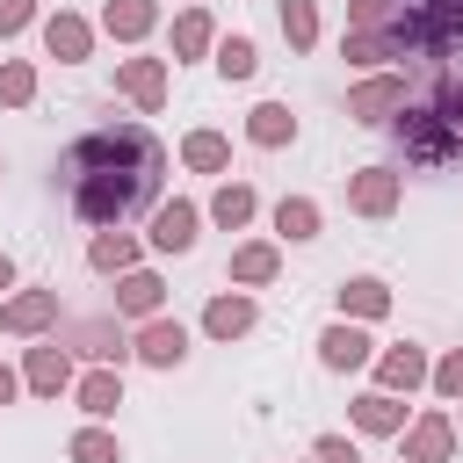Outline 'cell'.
<instances>
[{
    "label": "cell",
    "mask_w": 463,
    "mask_h": 463,
    "mask_svg": "<svg viewBox=\"0 0 463 463\" xmlns=\"http://www.w3.org/2000/svg\"><path fill=\"white\" fill-rule=\"evenodd\" d=\"M318 362H326V369H362V362H369V333L347 326V318L326 326V333H318Z\"/></svg>",
    "instance_id": "11"
},
{
    "label": "cell",
    "mask_w": 463,
    "mask_h": 463,
    "mask_svg": "<svg viewBox=\"0 0 463 463\" xmlns=\"http://www.w3.org/2000/svg\"><path fill=\"white\" fill-rule=\"evenodd\" d=\"M203 333H210V340H239V333H253V297H210Z\"/></svg>",
    "instance_id": "13"
},
{
    "label": "cell",
    "mask_w": 463,
    "mask_h": 463,
    "mask_svg": "<svg viewBox=\"0 0 463 463\" xmlns=\"http://www.w3.org/2000/svg\"><path fill=\"white\" fill-rule=\"evenodd\" d=\"M449 449H456L449 412H427V420H412V427H405V463H449Z\"/></svg>",
    "instance_id": "7"
},
{
    "label": "cell",
    "mask_w": 463,
    "mask_h": 463,
    "mask_svg": "<svg viewBox=\"0 0 463 463\" xmlns=\"http://www.w3.org/2000/svg\"><path fill=\"white\" fill-rule=\"evenodd\" d=\"M72 463H123V449H116L109 427H80L72 434Z\"/></svg>",
    "instance_id": "30"
},
{
    "label": "cell",
    "mask_w": 463,
    "mask_h": 463,
    "mask_svg": "<svg viewBox=\"0 0 463 463\" xmlns=\"http://www.w3.org/2000/svg\"><path fill=\"white\" fill-rule=\"evenodd\" d=\"M137 354H145L152 369H174V362L188 354V326H181V318H145V333H137Z\"/></svg>",
    "instance_id": "10"
},
{
    "label": "cell",
    "mask_w": 463,
    "mask_h": 463,
    "mask_svg": "<svg viewBox=\"0 0 463 463\" xmlns=\"http://www.w3.org/2000/svg\"><path fill=\"white\" fill-rule=\"evenodd\" d=\"M340 58H347V65H383L391 43H383V29H347V36H340Z\"/></svg>",
    "instance_id": "28"
},
{
    "label": "cell",
    "mask_w": 463,
    "mask_h": 463,
    "mask_svg": "<svg viewBox=\"0 0 463 463\" xmlns=\"http://www.w3.org/2000/svg\"><path fill=\"white\" fill-rule=\"evenodd\" d=\"M116 87H123L137 109H159V101H166V65H159V58H123V65H116Z\"/></svg>",
    "instance_id": "8"
},
{
    "label": "cell",
    "mask_w": 463,
    "mask_h": 463,
    "mask_svg": "<svg viewBox=\"0 0 463 463\" xmlns=\"http://www.w3.org/2000/svg\"><path fill=\"white\" fill-rule=\"evenodd\" d=\"M7 282H14V260H7V253H0V289H7Z\"/></svg>",
    "instance_id": "38"
},
{
    "label": "cell",
    "mask_w": 463,
    "mask_h": 463,
    "mask_svg": "<svg viewBox=\"0 0 463 463\" xmlns=\"http://www.w3.org/2000/svg\"><path fill=\"white\" fill-rule=\"evenodd\" d=\"M311 463H362V456H354L347 434H318V441H311Z\"/></svg>",
    "instance_id": "34"
},
{
    "label": "cell",
    "mask_w": 463,
    "mask_h": 463,
    "mask_svg": "<svg viewBox=\"0 0 463 463\" xmlns=\"http://www.w3.org/2000/svg\"><path fill=\"white\" fill-rule=\"evenodd\" d=\"M29 94H36V72H29L22 58H7V65H0V101H7V109H22Z\"/></svg>",
    "instance_id": "32"
},
{
    "label": "cell",
    "mask_w": 463,
    "mask_h": 463,
    "mask_svg": "<svg viewBox=\"0 0 463 463\" xmlns=\"http://www.w3.org/2000/svg\"><path fill=\"white\" fill-rule=\"evenodd\" d=\"M354 427H362V434H405V405H398L391 391H362V398H354Z\"/></svg>",
    "instance_id": "15"
},
{
    "label": "cell",
    "mask_w": 463,
    "mask_h": 463,
    "mask_svg": "<svg viewBox=\"0 0 463 463\" xmlns=\"http://www.w3.org/2000/svg\"><path fill=\"white\" fill-rule=\"evenodd\" d=\"M51 318H58V289H22V297L0 304V326L7 333H43Z\"/></svg>",
    "instance_id": "9"
},
{
    "label": "cell",
    "mask_w": 463,
    "mask_h": 463,
    "mask_svg": "<svg viewBox=\"0 0 463 463\" xmlns=\"http://www.w3.org/2000/svg\"><path fill=\"white\" fill-rule=\"evenodd\" d=\"M116 311H130V318H152V311H159V275L130 268V275L116 282Z\"/></svg>",
    "instance_id": "20"
},
{
    "label": "cell",
    "mask_w": 463,
    "mask_h": 463,
    "mask_svg": "<svg viewBox=\"0 0 463 463\" xmlns=\"http://www.w3.org/2000/svg\"><path fill=\"white\" fill-rule=\"evenodd\" d=\"M58 181H65V203H72L80 224L123 232L130 217H145L159 203L166 145L145 123H101V130H87L58 152Z\"/></svg>",
    "instance_id": "1"
},
{
    "label": "cell",
    "mask_w": 463,
    "mask_h": 463,
    "mask_svg": "<svg viewBox=\"0 0 463 463\" xmlns=\"http://www.w3.org/2000/svg\"><path fill=\"white\" fill-rule=\"evenodd\" d=\"M87 43H94V29H87L80 14H51V22H43V51H51V58L80 65V58H87Z\"/></svg>",
    "instance_id": "12"
},
{
    "label": "cell",
    "mask_w": 463,
    "mask_h": 463,
    "mask_svg": "<svg viewBox=\"0 0 463 463\" xmlns=\"http://www.w3.org/2000/svg\"><path fill=\"white\" fill-rule=\"evenodd\" d=\"M347 203H354L362 217H391V210H398V174H391V166H362V174L347 181Z\"/></svg>",
    "instance_id": "5"
},
{
    "label": "cell",
    "mask_w": 463,
    "mask_h": 463,
    "mask_svg": "<svg viewBox=\"0 0 463 463\" xmlns=\"http://www.w3.org/2000/svg\"><path fill=\"white\" fill-rule=\"evenodd\" d=\"M268 275H275V246L268 239H253V246L232 253V282H268Z\"/></svg>",
    "instance_id": "29"
},
{
    "label": "cell",
    "mask_w": 463,
    "mask_h": 463,
    "mask_svg": "<svg viewBox=\"0 0 463 463\" xmlns=\"http://www.w3.org/2000/svg\"><path fill=\"white\" fill-rule=\"evenodd\" d=\"M210 217H217L224 232H239V224L253 217V188H246V181H224V188L210 195Z\"/></svg>",
    "instance_id": "25"
},
{
    "label": "cell",
    "mask_w": 463,
    "mask_h": 463,
    "mask_svg": "<svg viewBox=\"0 0 463 463\" xmlns=\"http://www.w3.org/2000/svg\"><path fill=\"white\" fill-rule=\"evenodd\" d=\"M275 232L282 239H318V203L311 195H282L275 203Z\"/></svg>",
    "instance_id": "21"
},
{
    "label": "cell",
    "mask_w": 463,
    "mask_h": 463,
    "mask_svg": "<svg viewBox=\"0 0 463 463\" xmlns=\"http://www.w3.org/2000/svg\"><path fill=\"white\" fill-rule=\"evenodd\" d=\"M210 43H217V29H210V14H203V7H188V14L174 22V58H203Z\"/></svg>",
    "instance_id": "23"
},
{
    "label": "cell",
    "mask_w": 463,
    "mask_h": 463,
    "mask_svg": "<svg viewBox=\"0 0 463 463\" xmlns=\"http://www.w3.org/2000/svg\"><path fill=\"white\" fill-rule=\"evenodd\" d=\"M80 405H87L94 420H109V412L123 405V376H116V369H94V376H80Z\"/></svg>",
    "instance_id": "22"
},
{
    "label": "cell",
    "mask_w": 463,
    "mask_h": 463,
    "mask_svg": "<svg viewBox=\"0 0 463 463\" xmlns=\"http://www.w3.org/2000/svg\"><path fill=\"white\" fill-rule=\"evenodd\" d=\"M398 152L420 174L463 166V80H434L420 101L398 109Z\"/></svg>",
    "instance_id": "2"
},
{
    "label": "cell",
    "mask_w": 463,
    "mask_h": 463,
    "mask_svg": "<svg viewBox=\"0 0 463 463\" xmlns=\"http://www.w3.org/2000/svg\"><path fill=\"white\" fill-rule=\"evenodd\" d=\"M391 7H398V0H354V7H347V29H383Z\"/></svg>",
    "instance_id": "33"
},
{
    "label": "cell",
    "mask_w": 463,
    "mask_h": 463,
    "mask_svg": "<svg viewBox=\"0 0 463 463\" xmlns=\"http://www.w3.org/2000/svg\"><path fill=\"white\" fill-rule=\"evenodd\" d=\"M29 22H36V0H0V36H14Z\"/></svg>",
    "instance_id": "35"
},
{
    "label": "cell",
    "mask_w": 463,
    "mask_h": 463,
    "mask_svg": "<svg viewBox=\"0 0 463 463\" xmlns=\"http://www.w3.org/2000/svg\"><path fill=\"white\" fill-rule=\"evenodd\" d=\"M246 137H253V145H289V137H297V116H289L282 101H260V109L246 116Z\"/></svg>",
    "instance_id": "19"
},
{
    "label": "cell",
    "mask_w": 463,
    "mask_h": 463,
    "mask_svg": "<svg viewBox=\"0 0 463 463\" xmlns=\"http://www.w3.org/2000/svg\"><path fill=\"white\" fill-rule=\"evenodd\" d=\"M7 398H14V376H7V369H0V405H7Z\"/></svg>",
    "instance_id": "37"
},
{
    "label": "cell",
    "mask_w": 463,
    "mask_h": 463,
    "mask_svg": "<svg viewBox=\"0 0 463 463\" xmlns=\"http://www.w3.org/2000/svg\"><path fill=\"white\" fill-rule=\"evenodd\" d=\"M398 109H405V80H391V72H376V80H362L347 94V116L354 123H391Z\"/></svg>",
    "instance_id": "4"
},
{
    "label": "cell",
    "mask_w": 463,
    "mask_h": 463,
    "mask_svg": "<svg viewBox=\"0 0 463 463\" xmlns=\"http://www.w3.org/2000/svg\"><path fill=\"white\" fill-rule=\"evenodd\" d=\"M72 383V354L51 340V347H29V391H43V398H58Z\"/></svg>",
    "instance_id": "14"
},
{
    "label": "cell",
    "mask_w": 463,
    "mask_h": 463,
    "mask_svg": "<svg viewBox=\"0 0 463 463\" xmlns=\"http://www.w3.org/2000/svg\"><path fill=\"white\" fill-rule=\"evenodd\" d=\"M210 65H217L224 80H253V65H260V51H253V36H224Z\"/></svg>",
    "instance_id": "26"
},
{
    "label": "cell",
    "mask_w": 463,
    "mask_h": 463,
    "mask_svg": "<svg viewBox=\"0 0 463 463\" xmlns=\"http://www.w3.org/2000/svg\"><path fill=\"white\" fill-rule=\"evenodd\" d=\"M195 224H203L195 203H159V210H152V246H159V253H188V246H195Z\"/></svg>",
    "instance_id": "6"
},
{
    "label": "cell",
    "mask_w": 463,
    "mask_h": 463,
    "mask_svg": "<svg viewBox=\"0 0 463 463\" xmlns=\"http://www.w3.org/2000/svg\"><path fill=\"white\" fill-rule=\"evenodd\" d=\"M181 159H188L195 174H224V166H232V145H224L217 130H195V137L181 145Z\"/></svg>",
    "instance_id": "24"
},
{
    "label": "cell",
    "mask_w": 463,
    "mask_h": 463,
    "mask_svg": "<svg viewBox=\"0 0 463 463\" xmlns=\"http://www.w3.org/2000/svg\"><path fill=\"white\" fill-rule=\"evenodd\" d=\"M391 58H449L463 43V0H398L383 22Z\"/></svg>",
    "instance_id": "3"
},
{
    "label": "cell",
    "mask_w": 463,
    "mask_h": 463,
    "mask_svg": "<svg viewBox=\"0 0 463 463\" xmlns=\"http://www.w3.org/2000/svg\"><path fill=\"white\" fill-rule=\"evenodd\" d=\"M340 311H347V318H383V311H391V289H383L376 275H354V282H340Z\"/></svg>",
    "instance_id": "18"
},
{
    "label": "cell",
    "mask_w": 463,
    "mask_h": 463,
    "mask_svg": "<svg viewBox=\"0 0 463 463\" xmlns=\"http://www.w3.org/2000/svg\"><path fill=\"white\" fill-rule=\"evenodd\" d=\"M376 376H383V391H412V383H427L434 369H427V354L405 340V347H391V354L376 362Z\"/></svg>",
    "instance_id": "16"
},
{
    "label": "cell",
    "mask_w": 463,
    "mask_h": 463,
    "mask_svg": "<svg viewBox=\"0 0 463 463\" xmlns=\"http://www.w3.org/2000/svg\"><path fill=\"white\" fill-rule=\"evenodd\" d=\"M152 22H159V7H152V0H109V7H101V29H109V36H123V43H137Z\"/></svg>",
    "instance_id": "17"
},
{
    "label": "cell",
    "mask_w": 463,
    "mask_h": 463,
    "mask_svg": "<svg viewBox=\"0 0 463 463\" xmlns=\"http://www.w3.org/2000/svg\"><path fill=\"white\" fill-rule=\"evenodd\" d=\"M434 391H441V398H463V354H449V362L434 369Z\"/></svg>",
    "instance_id": "36"
},
{
    "label": "cell",
    "mask_w": 463,
    "mask_h": 463,
    "mask_svg": "<svg viewBox=\"0 0 463 463\" xmlns=\"http://www.w3.org/2000/svg\"><path fill=\"white\" fill-rule=\"evenodd\" d=\"M282 36H289V51H311L318 43V7L311 0H282Z\"/></svg>",
    "instance_id": "27"
},
{
    "label": "cell",
    "mask_w": 463,
    "mask_h": 463,
    "mask_svg": "<svg viewBox=\"0 0 463 463\" xmlns=\"http://www.w3.org/2000/svg\"><path fill=\"white\" fill-rule=\"evenodd\" d=\"M87 260H94L101 275H109V268H130V260H137V239H123V232H101V239L87 246Z\"/></svg>",
    "instance_id": "31"
}]
</instances>
